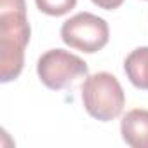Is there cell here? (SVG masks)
I'll list each match as a JSON object with an SVG mask.
<instances>
[{
  "label": "cell",
  "mask_w": 148,
  "mask_h": 148,
  "mask_svg": "<svg viewBox=\"0 0 148 148\" xmlns=\"http://www.w3.org/2000/svg\"><path fill=\"white\" fill-rule=\"evenodd\" d=\"M30 33L25 0H0V80L4 84L21 75Z\"/></svg>",
  "instance_id": "1"
},
{
  "label": "cell",
  "mask_w": 148,
  "mask_h": 148,
  "mask_svg": "<svg viewBox=\"0 0 148 148\" xmlns=\"http://www.w3.org/2000/svg\"><path fill=\"white\" fill-rule=\"evenodd\" d=\"M80 91L86 112L99 122H110L117 119L125 106L124 89L117 77L108 71L87 75Z\"/></svg>",
  "instance_id": "2"
},
{
  "label": "cell",
  "mask_w": 148,
  "mask_h": 148,
  "mask_svg": "<svg viewBox=\"0 0 148 148\" xmlns=\"http://www.w3.org/2000/svg\"><path fill=\"white\" fill-rule=\"evenodd\" d=\"M37 75L51 91H61L80 77L89 75L87 63L64 49H51L37 61Z\"/></svg>",
  "instance_id": "3"
},
{
  "label": "cell",
  "mask_w": 148,
  "mask_h": 148,
  "mask_svg": "<svg viewBox=\"0 0 148 148\" xmlns=\"http://www.w3.org/2000/svg\"><path fill=\"white\" fill-rule=\"evenodd\" d=\"M61 40L75 51L94 54L108 44L110 28L103 18L92 12H79L63 23Z\"/></svg>",
  "instance_id": "4"
},
{
  "label": "cell",
  "mask_w": 148,
  "mask_h": 148,
  "mask_svg": "<svg viewBox=\"0 0 148 148\" xmlns=\"http://www.w3.org/2000/svg\"><path fill=\"white\" fill-rule=\"evenodd\" d=\"M122 139L132 148H148V110H129L120 122Z\"/></svg>",
  "instance_id": "5"
},
{
  "label": "cell",
  "mask_w": 148,
  "mask_h": 148,
  "mask_svg": "<svg viewBox=\"0 0 148 148\" xmlns=\"http://www.w3.org/2000/svg\"><path fill=\"white\" fill-rule=\"evenodd\" d=\"M124 71L134 87L148 91V47L131 51L124 61Z\"/></svg>",
  "instance_id": "6"
},
{
  "label": "cell",
  "mask_w": 148,
  "mask_h": 148,
  "mask_svg": "<svg viewBox=\"0 0 148 148\" xmlns=\"http://www.w3.org/2000/svg\"><path fill=\"white\" fill-rule=\"evenodd\" d=\"M35 4L40 12L59 18V16L68 14L71 9H75L77 0H35Z\"/></svg>",
  "instance_id": "7"
},
{
  "label": "cell",
  "mask_w": 148,
  "mask_h": 148,
  "mask_svg": "<svg viewBox=\"0 0 148 148\" xmlns=\"http://www.w3.org/2000/svg\"><path fill=\"white\" fill-rule=\"evenodd\" d=\"M91 2H92L94 5H98L99 9L115 11V9H119V7L124 4V0H91Z\"/></svg>",
  "instance_id": "8"
},
{
  "label": "cell",
  "mask_w": 148,
  "mask_h": 148,
  "mask_svg": "<svg viewBox=\"0 0 148 148\" xmlns=\"http://www.w3.org/2000/svg\"><path fill=\"white\" fill-rule=\"evenodd\" d=\"M145 2H148V0H145Z\"/></svg>",
  "instance_id": "9"
}]
</instances>
